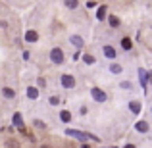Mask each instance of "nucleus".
<instances>
[{"label":"nucleus","mask_w":152,"mask_h":148,"mask_svg":"<svg viewBox=\"0 0 152 148\" xmlns=\"http://www.w3.org/2000/svg\"><path fill=\"white\" fill-rule=\"evenodd\" d=\"M27 96H29V98H37L39 96V90L35 89V87H29V89H27Z\"/></svg>","instance_id":"nucleus-11"},{"label":"nucleus","mask_w":152,"mask_h":148,"mask_svg":"<svg viewBox=\"0 0 152 148\" xmlns=\"http://www.w3.org/2000/svg\"><path fill=\"white\" fill-rule=\"evenodd\" d=\"M12 121H14V125H15V127H23L21 114H14V119H12Z\"/></svg>","instance_id":"nucleus-9"},{"label":"nucleus","mask_w":152,"mask_h":148,"mask_svg":"<svg viewBox=\"0 0 152 148\" xmlns=\"http://www.w3.org/2000/svg\"><path fill=\"white\" fill-rule=\"evenodd\" d=\"M83 60H85V63H89V66H91V63H94V62H96V60H94V58H93V56H91V54L83 56Z\"/></svg>","instance_id":"nucleus-18"},{"label":"nucleus","mask_w":152,"mask_h":148,"mask_svg":"<svg viewBox=\"0 0 152 148\" xmlns=\"http://www.w3.org/2000/svg\"><path fill=\"white\" fill-rule=\"evenodd\" d=\"M139 75H141V83L146 87V81H148V73H146L145 69H141V71H139Z\"/></svg>","instance_id":"nucleus-12"},{"label":"nucleus","mask_w":152,"mask_h":148,"mask_svg":"<svg viewBox=\"0 0 152 148\" xmlns=\"http://www.w3.org/2000/svg\"><path fill=\"white\" fill-rule=\"evenodd\" d=\"M69 41H71V44H73L75 48H83V39H81V37H77V35H73V37H71Z\"/></svg>","instance_id":"nucleus-7"},{"label":"nucleus","mask_w":152,"mask_h":148,"mask_svg":"<svg viewBox=\"0 0 152 148\" xmlns=\"http://www.w3.org/2000/svg\"><path fill=\"white\" fill-rule=\"evenodd\" d=\"M108 21H110L112 27H118L119 25V17H115V15H110V19H108Z\"/></svg>","instance_id":"nucleus-17"},{"label":"nucleus","mask_w":152,"mask_h":148,"mask_svg":"<svg viewBox=\"0 0 152 148\" xmlns=\"http://www.w3.org/2000/svg\"><path fill=\"white\" fill-rule=\"evenodd\" d=\"M35 125H37V127H39V129H42V127H46V125H45V123H42V121H41V119H37V121H35Z\"/></svg>","instance_id":"nucleus-22"},{"label":"nucleus","mask_w":152,"mask_h":148,"mask_svg":"<svg viewBox=\"0 0 152 148\" xmlns=\"http://www.w3.org/2000/svg\"><path fill=\"white\" fill-rule=\"evenodd\" d=\"M129 110L133 112V114H139V112H141V104L139 102H129Z\"/></svg>","instance_id":"nucleus-10"},{"label":"nucleus","mask_w":152,"mask_h":148,"mask_svg":"<svg viewBox=\"0 0 152 148\" xmlns=\"http://www.w3.org/2000/svg\"><path fill=\"white\" fill-rule=\"evenodd\" d=\"M131 44H133V42H131V39H123V41H121V46L125 50H131Z\"/></svg>","instance_id":"nucleus-16"},{"label":"nucleus","mask_w":152,"mask_h":148,"mask_svg":"<svg viewBox=\"0 0 152 148\" xmlns=\"http://www.w3.org/2000/svg\"><path fill=\"white\" fill-rule=\"evenodd\" d=\"M60 117H62V121H69V119H71V114H69V112H66V110H64L62 112V114H60Z\"/></svg>","instance_id":"nucleus-15"},{"label":"nucleus","mask_w":152,"mask_h":148,"mask_svg":"<svg viewBox=\"0 0 152 148\" xmlns=\"http://www.w3.org/2000/svg\"><path fill=\"white\" fill-rule=\"evenodd\" d=\"M66 135H67V137H75V139H77V141H83V142L91 141V139H93V141H98V139L94 137V135L83 133V131H75V129H67V131H66Z\"/></svg>","instance_id":"nucleus-1"},{"label":"nucleus","mask_w":152,"mask_h":148,"mask_svg":"<svg viewBox=\"0 0 152 148\" xmlns=\"http://www.w3.org/2000/svg\"><path fill=\"white\" fill-rule=\"evenodd\" d=\"M94 6H96V4H94L93 0H89V2H87V8H89V10H91V8H94Z\"/></svg>","instance_id":"nucleus-23"},{"label":"nucleus","mask_w":152,"mask_h":148,"mask_svg":"<svg viewBox=\"0 0 152 148\" xmlns=\"http://www.w3.org/2000/svg\"><path fill=\"white\" fill-rule=\"evenodd\" d=\"M2 94H4V96H6V98H14V96H15L14 89H4V90H2Z\"/></svg>","instance_id":"nucleus-13"},{"label":"nucleus","mask_w":152,"mask_h":148,"mask_svg":"<svg viewBox=\"0 0 152 148\" xmlns=\"http://www.w3.org/2000/svg\"><path fill=\"white\" fill-rule=\"evenodd\" d=\"M50 60L54 63H62L64 62V52L60 50V48H52V52H50Z\"/></svg>","instance_id":"nucleus-2"},{"label":"nucleus","mask_w":152,"mask_h":148,"mask_svg":"<svg viewBox=\"0 0 152 148\" xmlns=\"http://www.w3.org/2000/svg\"><path fill=\"white\" fill-rule=\"evenodd\" d=\"M104 56L106 58H115V50L112 46H104Z\"/></svg>","instance_id":"nucleus-8"},{"label":"nucleus","mask_w":152,"mask_h":148,"mask_svg":"<svg viewBox=\"0 0 152 148\" xmlns=\"http://www.w3.org/2000/svg\"><path fill=\"white\" fill-rule=\"evenodd\" d=\"M67 8H77V0H64Z\"/></svg>","instance_id":"nucleus-20"},{"label":"nucleus","mask_w":152,"mask_h":148,"mask_svg":"<svg viewBox=\"0 0 152 148\" xmlns=\"http://www.w3.org/2000/svg\"><path fill=\"white\" fill-rule=\"evenodd\" d=\"M135 129L139 131V133H148V129H150V125L146 121H139L137 125H135Z\"/></svg>","instance_id":"nucleus-5"},{"label":"nucleus","mask_w":152,"mask_h":148,"mask_svg":"<svg viewBox=\"0 0 152 148\" xmlns=\"http://www.w3.org/2000/svg\"><path fill=\"white\" fill-rule=\"evenodd\" d=\"M50 104H52V106H58V104H60V98L58 96H52L50 98Z\"/></svg>","instance_id":"nucleus-21"},{"label":"nucleus","mask_w":152,"mask_h":148,"mask_svg":"<svg viewBox=\"0 0 152 148\" xmlns=\"http://www.w3.org/2000/svg\"><path fill=\"white\" fill-rule=\"evenodd\" d=\"M96 17H98V19H104V17H106V6H100V8H98Z\"/></svg>","instance_id":"nucleus-14"},{"label":"nucleus","mask_w":152,"mask_h":148,"mask_svg":"<svg viewBox=\"0 0 152 148\" xmlns=\"http://www.w3.org/2000/svg\"><path fill=\"white\" fill-rule=\"evenodd\" d=\"M25 41H27V42H35V41H39L37 31H27V33H25Z\"/></svg>","instance_id":"nucleus-6"},{"label":"nucleus","mask_w":152,"mask_h":148,"mask_svg":"<svg viewBox=\"0 0 152 148\" xmlns=\"http://www.w3.org/2000/svg\"><path fill=\"white\" fill-rule=\"evenodd\" d=\"M62 85L66 87V89H73L75 87V77H71V75H62Z\"/></svg>","instance_id":"nucleus-4"},{"label":"nucleus","mask_w":152,"mask_h":148,"mask_svg":"<svg viewBox=\"0 0 152 148\" xmlns=\"http://www.w3.org/2000/svg\"><path fill=\"white\" fill-rule=\"evenodd\" d=\"M91 94H93V98L96 100V102H106V93L100 89H93L91 90Z\"/></svg>","instance_id":"nucleus-3"},{"label":"nucleus","mask_w":152,"mask_h":148,"mask_svg":"<svg viewBox=\"0 0 152 148\" xmlns=\"http://www.w3.org/2000/svg\"><path fill=\"white\" fill-rule=\"evenodd\" d=\"M112 73H121V66H118V63H112Z\"/></svg>","instance_id":"nucleus-19"}]
</instances>
